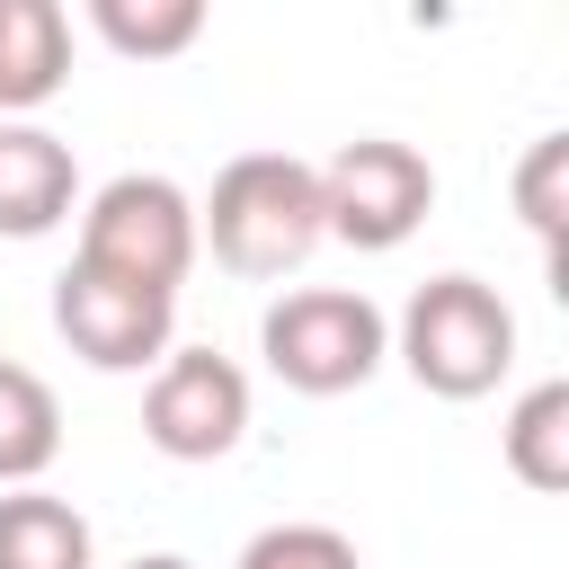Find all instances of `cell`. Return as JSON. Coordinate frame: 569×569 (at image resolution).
<instances>
[{"mask_svg": "<svg viewBox=\"0 0 569 569\" xmlns=\"http://www.w3.org/2000/svg\"><path fill=\"white\" fill-rule=\"evenodd\" d=\"M329 240L320 222V169L293 151H240L213 196L196 204V249H213L231 276H293L311 249Z\"/></svg>", "mask_w": 569, "mask_h": 569, "instance_id": "obj_1", "label": "cell"}, {"mask_svg": "<svg viewBox=\"0 0 569 569\" xmlns=\"http://www.w3.org/2000/svg\"><path fill=\"white\" fill-rule=\"evenodd\" d=\"M400 365L436 400H480L516 365V311L480 276H427L400 311Z\"/></svg>", "mask_w": 569, "mask_h": 569, "instance_id": "obj_2", "label": "cell"}, {"mask_svg": "<svg viewBox=\"0 0 569 569\" xmlns=\"http://www.w3.org/2000/svg\"><path fill=\"white\" fill-rule=\"evenodd\" d=\"M258 356L284 391H311V400H338L356 382H373V365L391 356V320L347 293V284H302L284 302H267L258 320Z\"/></svg>", "mask_w": 569, "mask_h": 569, "instance_id": "obj_3", "label": "cell"}, {"mask_svg": "<svg viewBox=\"0 0 569 569\" xmlns=\"http://www.w3.org/2000/svg\"><path fill=\"white\" fill-rule=\"evenodd\" d=\"M71 267H98L116 284H142V293L178 302V284L196 267V204H187V187H169L151 169L107 178L89 196V213H80V258Z\"/></svg>", "mask_w": 569, "mask_h": 569, "instance_id": "obj_4", "label": "cell"}, {"mask_svg": "<svg viewBox=\"0 0 569 569\" xmlns=\"http://www.w3.org/2000/svg\"><path fill=\"white\" fill-rule=\"evenodd\" d=\"M427 204H436V169H427V151H409L391 133L338 142L320 160V222L347 249H400L427 222Z\"/></svg>", "mask_w": 569, "mask_h": 569, "instance_id": "obj_5", "label": "cell"}, {"mask_svg": "<svg viewBox=\"0 0 569 569\" xmlns=\"http://www.w3.org/2000/svg\"><path fill=\"white\" fill-rule=\"evenodd\" d=\"M142 436L169 462H213L249 436V373L213 347H169L142 391Z\"/></svg>", "mask_w": 569, "mask_h": 569, "instance_id": "obj_6", "label": "cell"}, {"mask_svg": "<svg viewBox=\"0 0 569 569\" xmlns=\"http://www.w3.org/2000/svg\"><path fill=\"white\" fill-rule=\"evenodd\" d=\"M53 329L80 365L98 373H142L169 356V329H178V302L169 293H142V284H116L98 267H62L53 284Z\"/></svg>", "mask_w": 569, "mask_h": 569, "instance_id": "obj_7", "label": "cell"}, {"mask_svg": "<svg viewBox=\"0 0 569 569\" xmlns=\"http://www.w3.org/2000/svg\"><path fill=\"white\" fill-rule=\"evenodd\" d=\"M80 196L71 142L44 124H0V231L9 240H44Z\"/></svg>", "mask_w": 569, "mask_h": 569, "instance_id": "obj_8", "label": "cell"}, {"mask_svg": "<svg viewBox=\"0 0 569 569\" xmlns=\"http://www.w3.org/2000/svg\"><path fill=\"white\" fill-rule=\"evenodd\" d=\"M71 71V18L53 0H0V124L18 107H44Z\"/></svg>", "mask_w": 569, "mask_h": 569, "instance_id": "obj_9", "label": "cell"}, {"mask_svg": "<svg viewBox=\"0 0 569 569\" xmlns=\"http://www.w3.org/2000/svg\"><path fill=\"white\" fill-rule=\"evenodd\" d=\"M89 516L53 489H9L0 498V569H89Z\"/></svg>", "mask_w": 569, "mask_h": 569, "instance_id": "obj_10", "label": "cell"}, {"mask_svg": "<svg viewBox=\"0 0 569 569\" xmlns=\"http://www.w3.org/2000/svg\"><path fill=\"white\" fill-rule=\"evenodd\" d=\"M62 453V409L44 391V373L9 365L0 356V480L9 489H36V471Z\"/></svg>", "mask_w": 569, "mask_h": 569, "instance_id": "obj_11", "label": "cell"}, {"mask_svg": "<svg viewBox=\"0 0 569 569\" xmlns=\"http://www.w3.org/2000/svg\"><path fill=\"white\" fill-rule=\"evenodd\" d=\"M507 471L525 489H569V382H533L507 409Z\"/></svg>", "mask_w": 569, "mask_h": 569, "instance_id": "obj_12", "label": "cell"}, {"mask_svg": "<svg viewBox=\"0 0 569 569\" xmlns=\"http://www.w3.org/2000/svg\"><path fill=\"white\" fill-rule=\"evenodd\" d=\"M89 27L133 53V62H160V53H187L204 36V0H89Z\"/></svg>", "mask_w": 569, "mask_h": 569, "instance_id": "obj_13", "label": "cell"}, {"mask_svg": "<svg viewBox=\"0 0 569 569\" xmlns=\"http://www.w3.org/2000/svg\"><path fill=\"white\" fill-rule=\"evenodd\" d=\"M516 213L542 231L551 276H560V222H569V133H542V142L516 160Z\"/></svg>", "mask_w": 569, "mask_h": 569, "instance_id": "obj_14", "label": "cell"}, {"mask_svg": "<svg viewBox=\"0 0 569 569\" xmlns=\"http://www.w3.org/2000/svg\"><path fill=\"white\" fill-rule=\"evenodd\" d=\"M231 569H356V542L338 525H267Z\"/></svg>", "mask_w": 569, "mask_h": 569, "instance_id": "obj_15", "label": "cell"}, {"mask_svg": "<svg viewBox=\"0 0 569 569\" xmlns=\"http://www.w3.org/2000/svg\"><path fill=\"white\" fill-rule=\"evenodd\" d=\"M133 569H196V560H178V551H142Z\"/></svg>", "mask_w": 569, "mask_h": 569, "instance_id": "obj_16", "label": "cell"}]
</instances>
